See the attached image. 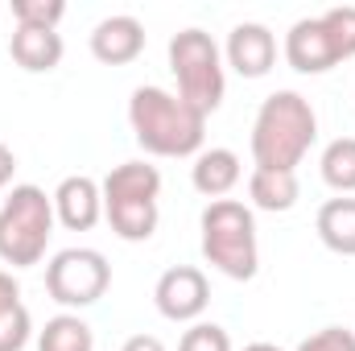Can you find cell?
<instances>
[{
    "mask_svg": "<svg viewBox=\"0 0 355 351\" xmlns=\"http://www.w3.org/2000/svg\"><path fill=\"white\" fill-rule=\"evenodd\" d=\"M153 302H157V310H162L170 323H194V318L207 310V302H211V285H207L202 268H194V264H174V268L162 273V281H157V289H153Z\"/></svg>",
    "mask_w": 355,
    "mask_h": 351,
    "instance_id": "obj_7",
    "label": "cell"
},
{
    "mask_svg": "<svg viewBox=\"0 0 355 351\" xmlns=\"http://www.w3.org/2000/svg\"><path fill=\"white\" fill-rule=\"evenodd\" d=\"M29 331H33V323H29V310L25 306L4 310L0 314V351H21L29 343Z\"/></svg>",
    "mask_w": 355,
    "mask_h": 351,
    "instance_id": "obj_22",
    "label": "cell"
},
{
    "mask_svg": "<svg viewBox=\"0 0 355 351\" xmlns=\"http://www.w3.org/2000/svg\"><path fill=\"white\" fill-rule=\"evenodd\" d=\"M244 351H281V348H277V343H248Z\"/></svg>",
    "mask_w": 355,
    "mask_h": 351,
    "instance_id": "obj_27",
    "label": "cell"
},
{
    "mask_svg": "<svg viewBox=\"0 0 355 351\" xmlns=\"http://www.w3.org/2000/svg\"><path fill=\"white\" fill-rule=\"evenodd\" d=\"M285 58L297 75H327L331 67H339L335 42L322 25V17H302L289 33H285Z\"/></svg>",
    "mask_w": 355,
    "mask_h": 351,
    "instance_id": "obj_8",
    "label": "cell"
},
{
    "mask_svg": "<svg viewBox=\"0 0 355 351\" xmlns=\"http://www.w3.org/2000/svg\"><path fill=\"white\" fill-rule=\"evenodd\" d=\"M112 285V264L95 248H62L46 264V289L58 306H95Z\"/></svg>",
    "mask_w": 355,
    "mask_h": 351,
    "instance_id": "obj_6",
    "label": "cell"
},
{
    "mask_svg": "<svg viewBox=\"0 0 355 351\" xmlns=\"http://www.w3.org/2000/svg\"><path fill=\"white\" fill-rule=\"evenodd\" d=\"M145 50V25L128 12H116V17H103L95 29H91V54L107 67H124L132 58H141Z\"/></svg>",
    "mask_w": 355,
    "mask_h": 351,
    "instance_id": "obj_11",
    "label": "cell"
},
{
    "mask_svg": "<svg viewBox=\"0 0 355 351\" xmlns=\"http://www.w3.org/2000/svg\"><path fill=\"white\" fill-rule=\"evenodd\" d=\"M103 203H157L162 194V174L145 162H124L103 178Z\"/></svg>",
    "mask_w": 355,
    "mask_h": 351,
    "instance_id": "obj_12",
    "label": "cell"
},
{
    "mask_svg": "<svg viewBox=\"0 0 355 351\" xmlns=\"http://www.w3.org/2000/svg\"><path fill=\"white\" fill-rule=\"evenodd\" d=\"M120 351H166V343H162L157 335H132Z\"/></svg>",
    "mask_w": 355,
    "mask_h": 351,
    "instance_id": "obj_25",
    "label": "cell"
},
{
    "mask_svg": "<svg viewBox=\"0 0 355 351\" xmlns=\"http://www.w3.org/2000/svg\"><path fill=\"white\" fill-rule=\"evenodd\" d=\"M62 33L58 29H33V25H17L12 33V58L17 67L42 75V71H54L62 62Z\"/></svg>",
    "mask_w": 355,
    "mask_h": 351,
    "instance_id": "obj_13",
    "label": "cell"
},
{
    "mask_svg": "<svg viewBox=\"0 0 355 351\" xmlns=\"http://www.w3.org/2000/svg\"><path fill=\"white\" fill-rule=\"evenodd\" d=\"M318 137V116L306 95L297 91H272L252 124V157L257 170H293L310 153Z\"/></svg>",
    "mask_w": 355,
    "mask_h": 351,
    "instance_id": "obj_2",
    "label": "cell"
},
{
    "mask_svg": "<svg viewBox=\"0 0 355 351\" xmlns=\"http://www.w3.org/2000/svg\"><path fill=\"white\" fill-rule=\"evenodd\" d=\"M202 257L232 281H252L261 268L252 211L236 198H219L202 211Z\"/></svg>",
    "mask_w": 355,
    "mask_h": 351,
    "instance_id": "obj_3",
    "label": "cell"
},
{
    "mask_svg": "<svg viewBox=\"0 0 355 351\" xmlns=\"http://www.w3.org/2000/svg\"><path fill=\"white\" fill-rule=\"evenodd\" d=\"M91 348H95V335L79 314H58L37 335V351H91Z\"/></svg>",
    "mask_w": 355,
    "mask_h": 351,
    "instance_id": "obj_17",
    "label": "cell"
},
{
    "mask_svg": "<svg viewBox=\"0 0 355 351\" xmlns=\"http://www.w3.org/2000/svg\"><path fill=\"white\" fill-rule=\"evenodd\" d=\"M322 178L339 194L355 190V137H339V141H331L322 149Z\"/></svg>",
    "mask_w": 355,
    "mask_h": 351,
    "instance_id": "obj_18",
    "label": "cell"
},
{
    "mask_svg": "<svg viewBox=\"0 0 355 351\" xmlns=\"http://www.w3.org/2000/svg\"><path fill=\"white\" fill-rule=\"evenodd\" d=\"M12 17H17V25L54 29L67 17V4L62 0H12Z\"/></svg>",
    "mask_w": 355,
    "mask_h": 351,
    "instance_id": "obj_20",
    "label": "cell"
},
{
    "mask_svg": "<svg viewBox=\"0 0 355 351\" xmlns=\"http://www.w3.org/2000/svg\"><path fill=\"white\" fill-rule=\"evenodd\" d=\"M12 170H17V157H12V149H8V145H0V190L8 186Z\"/></svg>",
    "mask_w": 355,
    "mask_h": 351,
    "instance_id": "obj_26",
    "label": "cell"
},
{
    "mask_svg": "<svg viewBox=\"0 0 355 351\" xmlns=\"http://www.w3.org/2000/svg\"><path fill=\"white\" fill-rule=\"evenodd\" d=\"M50 198H54V219L71 232H91L103 215V190L87 174L62 178Z\"/></svg>",
    "mask_w": 355,
    "mask_h": 351,
    "instance_id": "obj_10",
    "label": "cell"
},
{
    "mask_svg": "<svg viewBox=\"0 0 355 351\" xmlns=\"http://www.w3.org/2000/svg\"><path fill=\"white\" fill-rule=\"evenodd\" d=\"M54 236V198L37 186H12L0 207V261L29 268L46 257Z\"/></svg>",
    "mask_w": 355,
    "mask_h": 351,
    "instance_id": "obj_4",
    "label": "cell"
},
{
    "mask_svg": "<svg viewBox=\"0 0 355 351\" xmlns=\"http://www.w3.org/2000/svg\"><path fill=\"white\" fill-rule=\"evenodd\" d=\"M12 306H21V285H17L12 273H0V314L12 310Z\"/></svg>",
    "mask_w": 355,
    "mask_h": 351,
    "instance_id": "obj_24",
    "label": "cell"
},
{
    "mask_svg": "<svg viewBox=\"0 0 355 351\" xmlns=\"http://www.w3.org/2000/svg\"><path fill=\"white\" fill-rule=\"evenodd\" d=\"M190 182H194L198 194H207V198L219 203L240 182V157L232 149H202L194 157V166H190Z\"/></svg>",
    "mask_w": 355,
    "mask_h": 351,
    "instance_id": "obj_14",
    "label": "cell"
},
{
    "mask_svg": "<svg viewBox=\"0 0 355 351\" xmlns=\"http://www.w3.org/2000/svg\"><path fill=\"white\" fill-rule=\"evenodd\" d=\"M322 25H327V33H331V42H335L339 62L355 58V4L327 8V12H322Z\"/></svg>",
    "mask_w": 355,
    "mask_h": 351,
    "instance_id": "obj_19",
    "label": "cell"
},
{
    "mask_svg": "<svg viewBox=\"0 0 355 351\" xmlns=\"http://www.w3.org/2000/svg\"><path fill=\"white\" fill-rule=\"evenodd\" d=\"M227 62L244 79H265L277 62V37L261 21H244L227 33Z\"/></svg>",
    "mask_w": 355,
    "mask_h": 351,
    "instance_id": "obj_9",
    "label": "cell"
},
{
    "mask_svg": "<svg viewBox=\"0 0 355 351\" xmlns=\"http://www.w3.org/2000/svg\"><path fill=\"white\" fill-rule=\"evenodd\" d=\"M170 71L178 79V95L190 108H198L202 116H211L223 103V62H219V46L211 42V33H202V29L174 33Z\"/></svg>",
    "mask_w": 355,
    "mask_h": 351,
    "instance_id": "obj_5",
    "label": "cell"
},
{
    "mask_svg": "<svg viewBox=\"0 0 355 351\" xmlns=\"http://www.w3.org/2000/svg\"><path fill=\"white\" fill-rule=\"evenodd\" d=\"M318 240L339 252V257H355V198H331L318 207Z\"/></svg>",
    "mask_w": 355,
    "mask_h": 351,
    "instance_id": "obj_15",
    "label": "cell"
},
{
    "mask_svg": "<svg viewBox=\"0 0 355 351\" xmlns=\"http://www.w3.org/2000/svg\"><path fill=\"white\" fill-rule=\"evenodd\" d=\"M128 124L137 132V145L157 157H190L202 149L207 116L190 108L182 95L162 87H137L128 99Z\"/></svg>",
    "mask_w": 355,
    "mask_h": 351,
    "instance_id": "obj_1",
    "label": "cell"
},
{
    "mask_svg": "<svg viewBox=\"0 0 355 351\" xmlns=\"http://www.w3.org/2000/svg\"><path fill=\"white\" fill-rule=\"evenodd\" d=\"M297 351H355V335L347 327H322L310 339H302Z\"/></svg>",
    "mask_w": 355,
    "mask_h": 351,
    "instance_id": "obj_23",
    "label": "cell"
},
{
    "mask_svg": "<svg viewBox=\"0 0 355 351\" xmlns=\"http://www.w3.org/2000/svg\"><path fill=\"white\" fill-rule=\"evenodd\" d=\"M178 351H232V339H227V331L219 323H194L182 335Z\"/></svg>",
    "mask_w": 355,
    "mask_h": 351,
    "instance_id": "obj_21",
    "label": "cell"
},
{
    "mask_svg": "<svg viewBox=\"0 0 355 351\" xmlns=\"http://www.w3.org/2000/svg\"><path fill=\"white\" fill-rule=\"evenodd\" d=\"M302 186L293 170H252L248 178V198L261 207V211H289L297 203Z\"/></svg>",
    "mask_w": 355,
    "mask_h": 351,
    "instance_id": "obj_16",
    "label": "cell"
}]
</instances>
